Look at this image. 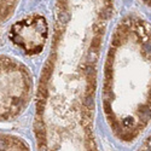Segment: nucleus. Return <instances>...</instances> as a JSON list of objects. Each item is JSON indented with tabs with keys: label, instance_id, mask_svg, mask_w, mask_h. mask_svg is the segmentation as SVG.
<instances>
[{
	"label": "nucleus",
	"instance_id": "obj_1",
	"mask_svg": "<svg viewBox=\"0 0 151 151\" xmlns=\"http://www.w3.org/2000/svg\"><path fill=\"white\" fill-rule=\"evenodd\" d=\"M112 10L114 0H58L53 50L37 96L41 147L93 146L97 62Z\"/></svg>",
	"mask_w": 151,
	"mask_h": 151
},
{
	"label": "nucleus",
	"instance_id": "obj_2",
	"mask_svg": "<svg viewBox=\"0 0 151 151\" xmlns=\"http://www.w3.org/2000/svg\"><path fill=\"white\" fill-rule=\"evenodd\" d=\"M103 104L114 134L132 143L151 122V23L137 15L121 19L105 64Z\"/></svg>",
	"mask_w": 151,
	"mask_h": 151
},
{
	"label": "nucleus",
	"instance_id": "obj_3",
	"mask_svg": "<svg viewBox=\"0 0 151 151\" xmlns=\"http://www.w3.org/2000/svg\"><path fill=\"white\" fill-rule=\"evenodd\" d=\"M10 35L12 41L28 55L40 53L48 35L47 21L40 15H32L14 24Z\"/></svg>",
	"mask_w": 151,
	"mask_h": 151
},
{
	"label": "nucleus",
	"instance_id": "obj_4",
	"mask_svg": "<svg viewBox=\"0 0 151 151\" xmlns=\"http://www.w3.org/2000/svg\"><path fill=\"white\" fill-rule=\"evenodd\" d=\"M142 150H151V133L146 137V139L142 144Z\"/></svg>",
	"mask_w": 151,
	"mask_h": 151
},
{
	"label": "nucleus",
	"instance_id": "obj_5",
	"mask_svg": "<svg viewBox=\"0 0 151 151\" xmlns=\"http://www.w3.org/2000/svg\"><path fill=\"white\" fill-rule=\"evenodd\" d=\"M142 1H143L147 7H150V9H151V0H142Z\"/></svg>",
	"mask_w": 151,
	"mask_h": 151
}]
</instances>
